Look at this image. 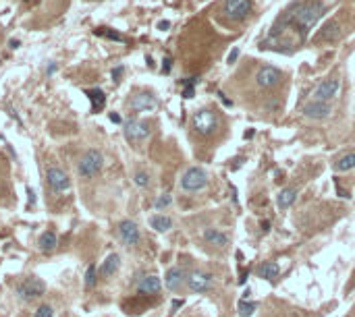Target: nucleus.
<instances>
[{
  "instance_id": "f257e3e1",
  "label": "nucleus",
  "mask_w": 355,
  "mask_h": 317,
  "mask_svg": "<svg viewBox=\"0 0 355 317\" xmlns=\"http://www.w3.org/2000/svg\"><path fill=\"white\" fill-rule=\"evenodd\" d=\"M322 13H324V7H322L320 3L295 5V7L291 9L289 19H291L293 23H297L301 29H308V27H312V25L322 17Z\"/></svg>"
},
{
  "instance_id": "f03ea898",
  "label": "nucleus",
  "mask_w": 355,
  "mask_h": 317,
  "mask_svg": "<svg viewBox=\"0 0 355 317\" xmlns=\"http://www.w3.org/2000/svg\"><path fill=\"white\" fill-rule=\"evenodd\" d=\"M102 164H104L102 153H100L98 149H87L83 153V157H81L77 170H79V174L83 179H91V176H96L100 170H102Z\"/></svg>"
},
{
  "instance_id": "7ed1b4c3",
  "label": "nucleus",
  "mask_w": 355,
  "mask_h": 317,
  "mask_svg": "<svg viewBox=\"0 0 355 317\" xmlns=\"http://www.w3.org/2000/svg\"><path fill=\"white\" fill-rule=\"evenodd\" d=\"M46 292V284L38 276H27L17 284V294L21 301H35Z\"/></svg>"
},
{
  "instance_id": "20e7f679",
  "label": "nucleus",
  "mask_w": 355,
  "mask_h": 317,
  "mask_svg": "<svg viewBox=\"0 0 355 317\" xmlns=\"http://www.w3.org/2000/svg\"><path fill=\"white\" fill-rule=\"evenodd\" d=\"M206 183H208L206 172L201 170V168H197V166L189 168V170L183 174V179H181V187H183V191H187V193H197V191H201V189L206 187Z\"/></svg>"
},
{
  "instance_id": "39448f33",
  "label": "nucleus",
  "mask_w": 355,
  "mask_h": 317,
  "mask_svg": "<svg viewBox=\"0 0 355 317\" xmlns=\"http://www.w3.org/2000/svg\"><path fill=\"white\" fill-rule=\"evenodd\" d=\"M251 13V0H225L222 15L231 21H243Z\"/></svg>"
},
{
  "instance_id": "423d86ee",
  "label": "nucleus",
  "mask_w": 355,
  "mask_h": 317,
  "mask_svg": "<svg viewBox=\"0 0 355 317\" xmlns=\"http://www.w3.org/2000/svg\"><path fill=\"white\" fill-rule=\"evenodd\" d=\"M218 121H216V114L212 110H197L193 114V129L199 133V135H210L214 133Z\"/></svg>"
},
{
  "instance_id": "0eeeda50",
  "label": "nucleus",
  "mask_w": 355,
  "mask_h": 317,
  "mask_svg": "<svg viewBox=\"0 0 355 317\" xmlns=\"http://www.w3.org/2000/svg\"><path fill=\"white\" fill-rule=\"evenodd\" d=\"M46 181H48V187L52 189L54 193H65V191L71 189V179H69V174H67L63 168H57V166L48 168Z\"/></svg>"
},
{
  "instance_id": "6e6552de",
  "label": "nucleus",
  "mask_w": 355,
  "mask_h": 317,
  "mask_svg": "<svg viewBox=\"0 0 355 317\" xmlns=\"http://www.w3.org/2000/svg\"><path fill=\"white\" fill-rule=\"evenodd\" d=\"M147 135H150V125H147V123L135 121V118H131V121L125 123V137H127L129 141L139 143V141H143Z\"/></svg>"
},
{
  "instance_id": "1a4fd4ad",
  "label": "nucleus",
  "mask_w": 355,
  "mask_h": 317,
  "mask_svg": "<svg viewBox=\"0 0 355 317\" xmlns=\"http://www.w3.org/2000/svg\"><path fill=\"white\" fill-rule=\"evenodd\" d=\"M339 89H341V81H339L337 77H330V79L322 81V83L314 89V97L320 100V102H328V100H332V97L339 93Z\"/></svg>"
},
{
  "instance_id": "9d476101",
  "label": "nucleus",
  "mask_w": 355,
  "mask_h": 317,
  "mask_svg": "<svg viewBox=\"0 0 355 317\" xmlns=\"http://www.w3.org/2000/svg\"><path fill=\"white\" fill-rule=\"evenodd\" d=\"M187 284H189V288L193 290V292H206V290H210V286H212V276L210 274H206V272H191L189 276H187V280H185Z\"/></svg>"
},
{
  "instance_id": "9b49d317",
  "label": "nucleus",
  "mask_w": 355,
  "mask_h": 317,
  "mask_svg": "<svg viewBox=\"0 0 355 317\" xmlns=\"http://www.w3.org/2000/svg\"><path fill=\"white\" fill-rule=\"evenodd\" d=\"M119 236H121V241L127 247H135L139 243V228H137V224L131 222V220H123L119 224Z\"/></svg>"
},
{
  "instance_id": "f8f14e48",
  "label": "nucleus",
  "mask_w": 355,
  "mask_h": 317,
  "mask_svg": "<svg viewBox=\"0 0 355 317\" xmlns=\"http://www.w3.org/2000/svg\"><path fill=\"white\" fill-rule=\"evenodd\" d=\"M330 104L328 102H320V100H314V102H310V104H306L303 106V114H306L308 118H326L328 114H330Z\"/></svg>"
},
{
  "instance_id": "ddd939ff",
  "label": "nucleus",
  "mask_w": 355,
  "mask_h": 317,
  "mask_svg": "<svg viewBox=\"0 0 355 317\" xmlns=\"http://www.w3.org/2000/svg\"><path fill=\"white\" fill-rule=\"evenodd\" d=\"M256 81H258L260 87H274V85L281 83V71L274 69V67H264V69L258 71Z\"/></svg>"
},
{
  "instance_id": "4468645a",
  "label": "nucleus",
  "mask_w": 355,
  "mask_h": 317,
  "mask_svg": "<svg viewBox=\"0 0 355 317\" xmlns=\"http://www.w3.org/2000/svg\"><path fill=\"white\" fill-rule=\"evenodd\" d=\"M156 104L158 102H156V97L152 95V93H137L131 100V108L135 112H150V110L156 108Z\"/></svg>"
},
{
  "instance_id": "2eb2a0df",
  "label": "nucleus",
  "mask_w": 355,
  "mask_h": 317,
  "mask_svg": "<svg viewBox=\"0 0 355 317\" xmlns=\"http://www.w3.org/2000/svg\"><path fill=\"white\" fill-rule=\"evenodd\" d=\"M160 288H162V282L158 276H145L137 284V292H141V294H158Z\"/></svg>"
},
{
  "instance_id": "dca6fc26",
  "label": "nucleus",
  "mask_w": 355,
  "mask_h": 317,
  "mask_svg": "<svg viewBox=\"0 0 355 317\" xmlns=\"http://www.w3.org/2000/svg\"><path fill=\"white\" fill-rule=\"evenodd\" d=\"M185 280H187V278H185V274H183L179 268H171V270L166 272V276H164V286H166L169 290H179V288L183 286Z\"/></svg>"
},
{
  "instance_id": "f3484780",
  "label": "nucleus",
  "mask_w": 355,
  "mask_h": 317,
  "mask_svg": "<svg viewBox=\"0 0 355 317\" xmlns=\"http://www.w3.org/2000/svg\"><path fill=\"white\" fill-rule=\"evenodd\" d=\"M119 266H121V257H119L117 253H110V255L104 259L102 266H100V274H102L104 278L115 276V274H117V270H119Z\"/></svg>"
},
{
  "instance_id": "a211bd4d",
  "label": "nucleus",
  "mask_w": 355,
  "mask_h": 317,
  "mask_svg": "<svg viewBox=\"0 0 355 317\" xmlns=\"http://www.w3.org/2000/svg\"><path fill=\"white\" fill-rule=\"evenodd\" d=\"M40 251L42 253H50V251H54L57 249V245H59V236H57V232L54 230H46L42 236H40Z\"/></svg>"
},
{
  "instance_id": "6ab92c4d",
  "label": "nucleus",
  "mask_w": 355,
  "mask_h": 317,
  "mask_svg": "<svg viewBox=\"0 0 355 317\" xmlns=\"http://www.w3.org/2000/svg\"><path fill=\"white\" fill-rule=\"evenodd\" d=\"M89 102H91V112H100V110H104V106H106V95L102 89H87L85 91Z\"/></svg>"
},
{
  "instance_id": "aec40b11",
  "label": "nucleus",
  "mask_w": 355,
  "mask_h": 317,
  "mask_svg": "<svg viewBox=\"0 0 355 317\" xmlns=\"http://www.w3.org/2000/svg\"><path fill=\"white\" fill-rule=\"evenodd\" d=\"M295 199H297V189H293V187H287V189H283L281 193H278V207L281 209H289L293 203H295Z\"/></svg>"
},
{
  "instance_id": "412c9836",
  "label": "nucleus",
  "mask_w": 355,
  "mask_h": 317,
  "mask_svg": "<svg viewBox=\"0 0 355 317\" xmlns=\"http://www.w3.org/2000/svg\"><path fill=\"white\" fill-rule=\"evenodd\" d=\"M278 272H281V268H278V263H274V261H264V263H260V266H258L260 278H266V280L276 278Z\"/></svg>"
},
{
  "instance_id": "4be33fe9",
  "label": "nucleus",
  "mask_w": 355,
  "mask_h": 317,
  "mask_svg": "<svg viewBox=\"0 0 355 317\" xmlns=\"http://www.w3.org/2000/svg\"><path fill=\"white\" fill-rule=\"evenodd\" d=\"M337 35H339V23L337 21H328L322 27V31L318 33V42H332V39H337Z\"/></svg>"
},
{
  "instance_id": "5701e85b",
  "label": "nucleus",
  "mask_w": 355,
  "mask_h": 317,
  "mask_svg": "<svg viewBox=\"0 0 355 317\" xmlns=\"http://www.w3.org/2000/svg\"><path fill=\"white\" fill-rule=\"evenodd\" d=\"M204 239H206V243L216 245V247H225V245L229 243V236H227V234H222V232H220V230H216V228H208V230L204 232Z\"/></svg>"
},
{
  "instance_id": "b1692460",
  "label": "nucleus",
  "mask_w": 355,
  "mask_h": 317,
  "mask_svg": "<svg viewBox=\"0 0 355 317\" xmlns=\"http://www.w3.org/2000/svg\"><path fill=\"white\" fill-rule=\"evenodd\" d=\"M150 226L154 228V230H158V232H166V230L173 228V220H171L169 216H160V214H156V216H152V218H150Z\"/></svg>"
},
{
  "instance_id": "393cba45",
  "label": "nucleus",
  "mask_w": 355,
  "mask_h": 317,
  "mask_svg": "<svg viewBox=\"0 0 355 317\" xmlns=\"http://www.w3.org/2000/svg\"><path fill=\"white\" fill-rule=\"evenodd\" d=\"M353 168H355V151H349V153L339 157V162H337V170L339 172H349Z\"/></svg>"
},
{
  "instance_id": "a878e982",
  "label": "nucleus",
  "mask_w": 355,
  "mask_h": 317,
  "mask_svg": "<svg viewBox=\"0 0 355 317\" xmlns=\"http://www.w3.org/2000/svg\"><path fill=\"white\" fill-rule=\"evenodd\" d=\"M258 309V303H253V301H245V299H241L239 301V313H241V317H249L253 311Z\"/></svg>"
},
{
  "instance_id": "bb28decb",
  "label": "nucleus",
  "mask_w": 355,
  "mask_h": 317,
  "mask_svg": "<svg viewBox=\"0 0 355 317\" xmlns=\"http://www.w3.org/2000/svg\"><path fill=\"white\" fill-rule=\"evenodd\" d=\"M33 317H54V309L50 305H40L33 313Z\"/></svg>"
},
{
  "instance_id": "cd10ccee",
  "label": "nucleus",
  "mask_w": 355,
  "mask_h": 317,
  "mask_svg": "<svg viewBox=\"0 0 355 317\" xmlns=\"http://www.w3.org/2000/svg\"><path fill=\"white\" fill-rule=\"evenodd\" d=\"M94 284H96V266H89L85 272V286L91 288Z\"/></svg>"
},
{
  "instance_id": "c85d7f7f",
  "label": "nucleus",
  "mask_w": 355,
  "mask_h": 317,
  "mask_svg": "<svg viewBox=\"0 0 355 317\" xmlns=\"http://www.w3.org/2000/svg\"><path fill=\"white\" fill-rule=\"evenodd\" d=\"M96 35H104V37H110V39H117V42H123V37L117 33V31H108L106 27L102 29H96Z\"/></svg>"
},
{
  "instance_id": "c756f323",
  "label": "nucleus",
  "mask_w": 355,
  "mask_h": 317,
  "mask_svg": "<svg viewBox=\"0 0 355 317\" xmlns=\"http://www.w3.org/2000/svg\"><path fill=\"white\" fill-rule=\"evenodd\" d=\"M135 185H137V187H147V185H150V176H147L145 172H141V170L135 172Z\"/></svg>"
},
{
  "instance_id": "7c9ffc66",
  "label": "nucleus",
  "mask_w": 355,
  "mask_h": 317,
  "mask_svg": "<svg viewBox=\"0 0 355 317\" xmlns=\"http://www.w3.org/2000/svg\"><path fill=\"white\" fill-rule=\"evenodd\" d=\"M171 201H173V197L164 193V195H160V197L156 199V203H154V207H156V209H162V207H166V205H171Z\"/></svg>"
},
{
  "instance_id": "2f4dec72",
  "label": "nucleus",
  "mask_w": 355,
  "mask_h": 317,
  "mask_svg": "<svg viewBox=\"0 0 355 317\" xmlns=\"http://www.w3.org/2000/svg\"><path fill=\"white\" fill-rule=\"evenodd\" d=\"M237 56H239V48H235V50H233V52H231V56H229V63H231V65H233V63H235V61H237Z\"/></svg>"
},
{
  "instance_id": "473e14b6",
  "label": "nucleus",
  "mask_w": 355,
  "mask_h": 317,
  "mask_svg": "<svg viewBox=\"0 0 355 317\" xmlns=\"http://www.w3.org/2000/svg\"><path fill=\"white\" fill-rule=\"evenodd\" d=\"M121 75H123V67H117V69L113 71V79H115V81H119V77H121Z\"/></svg>"
},
{
  "instance_id": "72a5a7b5",
  "label": "nucleus",
  "mask_w": 355,
  "mask_h": 317,
  "mask_svg": "<svg viewBox=\"0 0 355 317\" xmlns=\"http://www.w3.org/2000/svg\"><path fill=\"white\" fill-rule=\"evenodd\" d=\"M27 195H29V203L33 205V203H35V193H33V189H27Z\"/></svg>"
},
{
  "instance_id": "f704fd0d",
  "label": "nucleus",
  "mask_w": 355,
  "mask_h": 317,
  "mask_svg": "<svg viewBox=\"0 0 355 317\" xmlns=\"http://www.w3.org/2000/svg\"><path fill=\"white\" fill-rule=\"evenodd\" d=\"M162 71H164V73H169V71H171V58H166V61H164V65H162Z\"/></svg>"
},
{
  "instance_id": "c9c22d12",
  "label": "nucleus",
  "mask_w": 355,
  "mask_h": 317,
  "mask_svg": "<svg viewBox=\"0 0 355 317\" xmlns=\"http://www.w3.org/2000/svg\"><path fill=\"white\" fill-rule=\"evenodd\" d=\"M183 95H185V97H191V95H193V87H187V89L183 91Z\"/></svg>"
},
{
  "instance_id": "e433bc0d",
  "label": "nucleus",
  "mask_w": 355,
  "mask_h": 317,
  "mask_svg": "<svg viewBox=\"0 0 355 317\" xmlns=\"http://www.w3.org/2000/svg\"><path fill=\"white\" fill-rule=\"evenodd\" d=\"M110 121H113V123H121V116H119V114H115V112H113V114H110Z\"/></svg>"
},
{
  "instance_id": "4c0bfd02",
  "label": "nucleus",
  "mask_w": 355,
  "mask_h": 317,
  "mask_svg": "<svg viewBox=\"0 0 355 317\" xmlns=\"http://www.w3.org/2000/svg\"><path fill=\"white\" fill-rule=\"evenodd\" d=\"M11 48H19V42L17 39H11Z\"/></svg>"
},
{
  "instance_id": "58836bf2",
  "label": "nucleus",
  "mask_w": 355,
  "mask_h": 317,
  "mask_svg": "<svg viewBox=\"0 0 355 317\" xmlns=\"http://www.w3.org/2000/svg\"><path fill=\"white\" fill-rule=\"evenodd\" d=\"M339 195H341V197H349V193H347V191H343V189H339Z\"/></svg>"
}]
</instances>
